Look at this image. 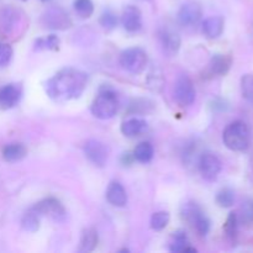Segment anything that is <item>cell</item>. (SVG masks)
Masks as SVG:
<instances>
[{"label":"cell","mask_w":253,"mask_h":253,"mask_svg":"<svg viewBox=\"0 0 253 253\" xmlns=\"http://www.w3.org/2000/svg\"><path fill=\"white\" fill-rule=\"evenodd\" d=\"M88 83V76L74 68H64L54 74L46 83V93L56 101L71 100L83 94Z\"/></svg>","instance_id":"cell-1"},{"label":"cell","mask_w":253,"mask_h":253,"mask_svg":"<svg viewBox=\"0 0 253 253\" xmlns=\"http://www.w3.org/2000/svg\"><path fill=\"white\" fill-rule=\"evenodd\" d=\"M222 141L229 150L234 152H244L249 148L251 141L249 126L244 121H234L224 130Z\"/></svg>","instance_id":"cell-2"},{"label":"cell","mask_w":253,"mask_h":253,"mask_svg":"<svg viewBox=\"0 0 253 253\" xmlns=\"http://www.w3.org/2000/svg\"><path fill=\"white\" fill-rule=\"evenodd\" d=\"M119 109V100L116 94L110 89H104L99 93V95L94 99L91 104V114L96 119L108 120L116 115Z\"/></svg>","instance_id":"cell-3"},{"label":"cell","mask_w":253,"mask_h":253,"mask_svg":"<svg viewBox=\"0 0 253 253\" xmlns=\"http://www.w3.org/2000/svg\"><path fill=\"white\" fill-rule=\"evenodd\" d=\"M147 53L140 47L127 48L120 54V64L124 69L132 74L142 73L147 66Z\"/></svg>","instance_id":"cell-4"},{"label":"cell","mask_w":253,"mask_h":253,"mask_svg":"<svg viewBox=\"0 0 253 253\" xmlns=\"http://www.w3.org/2000/svg\"><path fill=\"white\" fill-rule=\"evenodd\" d=\"M182 216L197 230L200 236H207L210 231V220L194 203H187L183 207Z\"/></svg>","instance_id":"cell-5"},{"label":"cell","mask_w":253,"mask_h":253,"mask_svg":"<svg viewBox=\"0 0 253 253\" xmlns=\"http://www.w3.org/2000/svg\"><path fill=\"white\" fill-rule=\"evenodd\" d=\"M41 24L47 29L64 31L72 26V20L62 7L52 6L42 14Z\"/></svg>","instance_id":"cell-6"},{"label":"cell","mask_w":253,"mask_h":253,"mask_svg":"<svg viewBox=\"0 0 253 253\" xmlns=\"http://www.w3.org/2000/svg\"><path fill=\"white\" fill-rule=\"evenodd\" d=\"M202 5L195 0H188L183 2L178 11V22L183 27H195L202 20Z\"/></svg>","instance_id":"cell-7"},{"label":"cell","mask_w":253,"mask_h":253,"mask_svg":"<svg viewBox=\"0 0 253 253\" xmlns=\"http://www.w3.org/2000/svg\"><path fill=\"white\" fill-rule=\"evenodd\" d=\"M174 99L180 106H189L195 100V88L193 82L185 74L177 78L174 84Z\"/></svg>","instance_id":"cell-8"},{"label":"cell","mask_w":253,"mask_h":253,"mask_svg":"<svg viewBox=\"0 0 253 253\" xmlns=\"http://www.w3.org/2000/svg\"><path fill=\"white\" fill-rule=\"evenodd\" d=\"M84 155L96 167H104L108 162L109 148L99 140H89L84 145Z\"/></svg>","instance_id":"cell-9"},{"label":"cell","mask_w":253,"mask_h":253,"mask_svg":"<svg viewBox=\"0 0 253 253\" xmlns=\"http://www.w3.org/2000/svg\"><path fill=\"white\" fill-rule=\"evenodd\" d=\"M34 209L39 212L40 216H47L53 221L59 222L66 219V210L61 204V202L53 198H48L34 207Z\"/></svg>","instance_id":"cell-10"},{"label":"cell","mask_w":253,"mask_h":253,"mask_svg":"<svg viewBox=\"0 0 253 253\" xmlns=\"http://www.w3.org/2000/svg\"><path fill=\"white\" fill-rule=\"evenodd\" d=\"M199 170L205 180L214 182L221 172V161L214 153H204L199 160Z\"/></svg>","instance_id":"cell-11"},{"label":"cell","mask_w":253,"mask_h":253,"mask_svg":"<svg viewBox=\"0 0 253 253\" xmlns=\"http://www.w3.org/2000/svg\"><path fill=\"white\" fill-rule=\"evenodd\" d=\"M161 46H162L165 53L169 56H174L178 53L180 48V36L177 31L170 27H162L158 32Z\"/></svg>","instance_id":"cell-12"},{"label":"cell","mask_w":253,"mask_h":253,"mask_svg":"<svg viewBox=\"0 0 253 253\" xmlns=\"http://www.w3.org/2000/svg\"><path fill=\"white\" fill-rule=\"evenodd\" d=\"M121 24L128 32H137L142 27V15L138 7L128 5L121 15Z\"/></svg>","instance_id":"cell-13"},{"label":"cell","mask_w":253,"mask_h":253,"mask_svg":"<svg viewBox=\"0 0 253 253\" xmlns=\"http://www.w3.org/2000/svg\"><path fill=\"white\" fill-rule=\"evenodd\" d=\"M21 86L19 84H6L0 89V106L2 109L14 108L21 98Z\"/></svg>","instance_id":"cell-14"},{"label":"cell","mask_w":253,"mask_h":253,"mask_svg":"<svg viewBox=\"0 0 253 253\" xmlns=\"http://www.w3.org/2000/svg\"><path fill=\"white\" fill-rule=\"evenodd\" d=\"M19 21V12L11 6H5L0 9V32L10 35L15 30V25Z\"/></svg>","instance_id":"cell-15"},{"label":"cell","mask_w":253,"mask_h":253,"mask_svg":"<svg viewBox=\"0 0 253 253\" xmlns=\"http://www.w3.org/2000/svg\"><path fill=\"white\" fill-rule=\"evenodd\" d=\"M106 199L113 207H125L127 203V194H126L125 188L119 182H111L106 189Z\"/></svg>","instance_id":"cell-16"},{"label":"cell","mask_w":253,"mask_h":253,"mask_svg":"<svg viewBox=\"0 0 253 253\" xmlns=\"http://www.w3.org/2000/svg\"><path fill=\"white\" fill-rule=\"evenodd\" d=\"M225 22L221 16H210L203 22V34L210 40L220 37L224 31Z\"/></svg>","instance_id":"cell-17"},{"label":"cell","mask_w":253,"mask_h":253,"mask_svg":"<svg viewBox=\"0 0 253 253\" xmlns=\"http://www.w3.org/2000/svg\"><path fill=\"white\" fill-rule=\"evenodd\" d=\"M231 63V57L227 54H215L209 63V71L214 76H224L230 71Z\"/></svg>","instance_id":"cell-18"},{"label":"cell","mask_w":253,"mask_h":253,"mask_svg":"<svg viewBox=\"0 0 253 253\" xmlns=\"http://www.w3.org/2000/svg\"><path fill=\"white\" fill-rule=\"evenodd\" d=\"M146 128H147V123L145 120L132 118L124 121L123 125H121V132L126 137H135V136H138L140 133H142Z\"/></svg>","instance_id":"cell-19"},{"label":"cell","mask_w":253,"mask_h":253,"mask_svg":"<svg viewBox=\"0 0 253 253\" xmlns=\"http://www.w3.org/2000/svg\"><path fill=\"white\" fill-rule=\"evenodd\" d=\"M27 150L22 143H10L2 148V158L6 162H17L26 156Z\"/></svg>","instance_id":"cell-20"},{"label":"cell","mask_w":253,"mask_h":253,"mask_svg":"<svg viewBox=\"0 0 253 253\" xmlns=\"http://www.w3.org/2000/svg\"><path fill=\"white\" fill-rule=\"evenodd\" d=\"M98 245V232L94 229H85L82 234L81 244H79V252L88 253L95 250Z\"/></svg>","instance_id":"cell-21"},{"label":"cell","mask_w":253,"mask_h":253,"mask_svg":"<svg viewBox=\"0 0 253 253\" xmlns=\"http://www.w3.org/2000/svg\"><path fill=\"white\" fill-rule=\"evenodd\" d=\"M153 146L150 142H141L133 151V158L141 163H148L153 158Z\"/></svg>","instance_id":"cell-22"},{"label":"cell","mask_w":253,"mask_h":253,"mask_svg":"<svg viewBox=\"0 0 253 253\" xmlns=\"http://www.w3.org/2000/svg\"><path fill=\"white\" fill-rule=\"evenodd\" d=\"M40 217L41 216L39 215V212H37L34 208H31V209L27 212H25V215L22 216V227H24L26 231L30 232L37 231L40 227Z\"/></svg>","instance_id":"cell-23"},{"label":"cell","mask_w":253,"mask_h":253,"mask_svg":"<svg viewBox=\"0 0 253 253\" xmlns=\"http://www.w3.org/2000/svg\"><path fill=\"white\" fill-rule=\"evenodd\" d=\"M59 43H61V41L56 35H49V36L37 39L35 41V49H37V51H42V49L56 51V49H58Z\"/></svg>","instance_id":"cell-24"},{"label":"cell","mask_w":253,"mask_h":253,"mask_svg":"<svg viewBox=\"0 0 253 253\" xmlns=\"http://www.w3.org/2000/svg\"><path fill=\"white\" fill-rule=\"evenodd\" d=\"M74 10L82 19H88L94 12V4L91 0H74Z\"/></svg>","instance_id":"cell-25"},{"label":"cell","mask_w":253,"mask_h":253,"mask_svg":"<svg viewBox=\"0 0 253 253\" xmlns=\"http://www.w3.org/2000/svg\"><path fill=\"white\" fill-rule=\"evenodd\" d=\"M239 222L241 221L244 225H250L253 222V199H247L242 203L240 208Z\"/></svg>","instance_id":"cell-26"},{"label":"cell","mask_w":253,"mask_h":253,"mask_svg":"<svg viewBox=\"0 0 253 253\" xmlns=\"http://www.w3.org/2000/svg\"><path fill=\"white\" fill-rule=\"evenodd\" d=\"M169 224V214L167 211H157L151 217V227L155 231H162Z\"/></svg>","instance_id":"cell-27"},{"label":"cell","mask_w":253,"mask_h":253,"mask_svg":"<svg viewBox=\"0 0 253 253\" xmlns=\"http://www.w3.org/2000/svg\"><path fill=\"white\" fill-rule=\"evenodd\" d=\"M216 203L221 208H230L235 203V192L230 188H222L216 194Z\"/></svg>","instance_id":"cell-28"},{"label":"cell","mask_w":253,"mask_h":253,"mask_svg":"<svg viewBox=\"0 0 253 253\" xmlns=\"http://www.w3.org/2000/svg\"><path fill=\"white\" fill-rule=\"evenodd\" d=\"M237 227H239V217L236 212H230L225 222L224 231L230 240H235L237 236Z\"/></svg>","instance_id":"cell-29"},{"label":"cell","mask_w":253,"mask_h":253,"mask_svg":"<svg viewBox=\"0 0 253 253\" xmlns=\"http://www.w3.org/2000/svg\"><path fill=\"white\" fill-rule=\"evenodd\" d=\"M188 246V237L183 231H177L173 236L172 242H170L169 250L174 253H179L184 251L185 247Z\"/></svg>","instance_id":"cell-30"},{"label":"cell","mask_w":253,"mask_h":253,"mask_svg":"<svg viewBox=\"0 0 253 253\" xmlns=\"http://www.w3.org/2000/svg\"><path fill=\"white\" fill-rule=\"evenodd\" d=\"M241 91L244 98L253 104V74H245L242 77Z\"/></svg>","instance_id":"cell-31"},{"label":"cell","mask_w":253,"mask_h":253,"mask_svg":"<svg viewBox=\"0 0 253 253\" xmlns=\"http://www.w3.org/2000/svg\"><path fill=\"white\" fill-rule=\"evenodd\" d=\"M100 25L106 30H113L118 25V17L111 10H106L100 16Z\"/></svg>","instance_id":"cell-32"},{"label":"cell","mask_w":253,"mask_h":253,"mask_svg":"<svg viewBox=\"0 0 253 253\" xmlns=\"http://www.w3.org/2000/svg\"><path fill=\"white\" fill-rule=\"evenodd\" d=\"M12 58V48L10 44H0V67H5Z\"/></svg>","instance_id":"cell-33"},{"label":"cell","mask_w":253,"mask_h":253,"mask_svg":"<svg viewBox=\"0 0 253 253\" xmlns=\"http://www.w3.org/2000/svg\"><path fill=\"white\" fill-rule=\"evenodd\" d=\"M41 1H43V2H46V1H49V0H41Z\"/></svg>","instance_id":"cell-34"},{"label":"cell","mask_w":253,"mask_h":253,"mask_svg":"<svg viewBox=\"0 0 253 253\" xmlns=\"http://www.w3.org/2000/svg\"><path fill=\"white\" fill-rule=\"evenodd\" d=\"M252 166H253V160H252Z\"/></svg>","instance_id":"cell-35"},{"label":"cell","mask_w":253,"mask_h":253,"mask_svg":"<svg viewBox=\"0 0 253 253\" xmlns=\"http://www.w3.org/2000/svg\"><path fill=\"white\" fill-rule=\"evenodd\" d=\"M24 1H25V0H24Z\"/></svg>","instance_id":"cell-36"}]
</instances>
